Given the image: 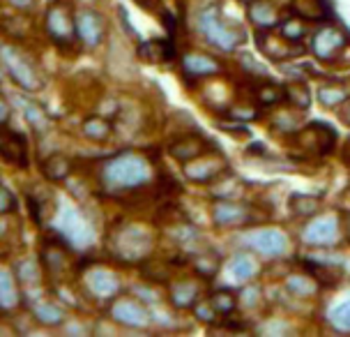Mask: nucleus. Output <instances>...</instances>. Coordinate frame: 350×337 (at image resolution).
Masks as SVG:
<instances>
[{"mask_svg": "<svg viewBox=\"0 0 350 337\" xmlns=\"http://www.w3.org/2000/svg\"><path fill=\"white\" fill-rule=\"evenodd\" d=\"M118 18H120V28H122V33H124V35L131 37V40H136V42H141V40H143L141 33L134 28V23H131V18H129V10L124 8L122 3L118 5Z\"/></svg>", "mask_w": 350, "mask_h": 337, "instance_id": "nucleus-39", "label": "nucleus"}, {"mask_svg": "<svg viewBox=\"0 0 350 337\" xmlns=\"http://www.w3.org/2000/svg\"><path fill=\"white\" fill-rule=\"evenodd\" d=\"M279 35L288 42H304L309 35V26L304 23V18H281V23L277 26Z\"/></svg>", "mask_w": 350, "mask_h": 337, "instance_id": "nucleus-35", "label": "nucleus"}, {"mask_svg": "<svg viewBox=\"0 0 350 337\" xmlns=\"http://www.w3.org/2000/svg\"><path fill=\"white\" fill-rule=\"evenodd\" d=\"M208 301L212 303V308L217 310L219 316H228L230 312L237 310V303H240V296H237L235 291L226 289V286H221V289H215L210 293Z\"/></svg>", "mask_w": 350, "mask_h": 337, "instance_id": "nucleus-31", "label": "nucleus"}, {"mask_svg": "<svg viewBox=\"0 0 350 337\" xmlns=\"http://www.w3.org/2000/svg\"><path fill=\"white\" fill-rule=\"evenodd\" d=\"M175 42L173 37H154V40H141L136 47V55L146 62H173L175 60Z\"/></svg>", "mask_w": 350, "mask_h": 337, "instance_id": "nucleus-17", "label": "nucleus"}, {"mask_svg": "<svg viewBox=\"0 0 350 337\" xmlns=\"http://www.w3.org/2000/svg\"><path fill=\"white\" fill-rule=\"evenodd\" d=\"M242 301H245L247 308H256L260 301V289L258 286H247L245 293H242Z\"/></svg>", "mask_w": 350, "mask_h": 337, "instance_id": "nucleus-43", "label": "nucleus"}, {"mask_svg": "<svg viewBox=\"0 0 350 337\" xmlns=\"http://www.w3.org/2000/svg\"><path fill=\"white\" fill-rule=\"evenodd\" d=\"M196 30L210 47H215L224 53H235L249 40L247 30L237 26L235 21L230 23L219 5H208V8L198 10Z\"/></svg>", "mask_w": 350, "mask_h": 337, "instance_id": "nucleus-2", "label": "nucleus"}, {"mask_svg": "<svg viewBox=\"0 0 350 337\" xmlns=\"http://www.w3.org/2000/svg\"><path fill=\"white\" fill-rule=\"evenodd\" d=\"M30 312H33V319L44 328H58L67 319L65 310L53 301H35L30 305Z\"/></svg>", "mask_w": 350, "mask_h": 337, "instance_id": "nucleus-22", "label": "nucleus"}, {"mask_svg": "<svg viewBox=\"0 0 350 337\" xmlns=\"http://www.w3.org/2000/svg\"><path fill=\"white\" fill-rule=\"evenodd\" d=\"M109 316L111 321H116L118 326L122 328H148L152 323V316H150L148 308L143 303H139L136 298H113L109 308Z\"/></svg>", "mask_w": 350, "mask_h": 337, "instance_id": "nucleus-9", "label": "nucleus"}, {"mask_svg": "<svg viewBox=\"0 0 350 337\" xmlns=\"http://www.w3.org/2000/svg\"><path fill=\"white\" fill-rule=\"evenodd\" d=\"M217 127L224 129V132H228V134H237V136L249 134L247 125H237V123H217Z\"/></svg>", "mask_w": 350, "mask_h": 337, "instance_id": "nucleus-44", "label": "nucleus"}, {"mask_svg": "<svg viewBox=\"0 0 350 337\" xmlns=\"http://www.w3.org/2000/svg\"><path fill=\"white\" fill-rule=\"evenodd\" d=\"M242 247L252 249L262 259H281L288 254L291 238L277 227H262V229H249L242 234Z\"/></svg>", "mask_w": 350, "mask_h": 337, "instance_id": "nucleus-5", "label": "nucleus"}, {"mask_svg": "<svg viewBox=\"0 0 350 337\" xmlns=\"http://www.w3.org/2000/svg\"><path fill=\"white\" fill-rule=\"evenodd\" d=\"M55 231L60 234V238L65 240L67 249H90L97 240V231L90 222L85 220L83 213L74 205H62L58 213V222H55Z\"/></svg>", "mask_w": 350, "mask_h": 337, "instance_id": "nucleus-3", "label": "nucleus"}, {"mask_svg": "<svg viewBox=\"0 0 350 337\" xmlns=\"http://www.w3.org/2000/svg\"><path fill=\"white\" fill-rule=\"evenodd\" d=\"M343 158L350 162V139L346 141V148H343Z\"/></svg>", "mask_w": 350, "mask_h": 337, "instance_id": "nucleus-49", "label": "nucleus"}, {"mask_svg": "<svg viewBox=\"0 0 350 337\" xmlns=\"http://www.w3.org/2000/svg\"><path fill=\"white\" fill-rule=\"evenodd\" d=\"M42 173H44V178H49L51 183H60V180L70 178L72 162H70V158H65V155L53 153L42 162Z\"/></svg>", "mask_w": 350, "mask_h": 337, "instance_id": "nucleus-29", "label": "nucleus"}, {"mask_svg": "<svg viewBox=\"0 0 350 337\" xmlns=\"http://www.w3.org/2000/svg\"><path fill=\"white\" fill-rule=\"evenodd\" d=\"M193 268H196V273L205 279L215 277L219 273V257L212 252H205V254H198L196 259H193Z\"/></svg>", "mask_w": 350, "mask_h": 337, "instance_id": "nucleus-37", "label": "nucleus"}, {"mask_svg": "<svg viewBox=\"0 0 350 337\" xmlns=\"http://www.w3.org/2000/svg\"><path fill=\"white\" fill-rule=\"evenodd\" d=\"M286 102H291L297 111H309L311 92L306 81H293V84L286 86Z\"/></svg>", "mask_w": 350, "mask_h": 337, "instance_id": "nucleus-33", "label": "nucleus"}, {"mask_svg": "<svg viewBox=\"0 0 350 337\" xmlns=\"http://www.w3.org/2000/svg\"><path fill=\"white\" fill-rule=\"evenodd\" d=\"M18 107L23 111V118H26V123L30 125V129L37 134H44L49 129V116L46 111H44L40 104L30 102V99H18Z\"/></svg>", "mask_w": 350, "mask_h": 337, "instance_id": "nucleus-30", "label": "nucleus"}, {"mask_svg": "<svg viewBox=\"0 0 350 337\" xmlns=\"http://www.w3.org/2000/svg\"><path fill=\"white\" fill-rule=\"evenodd\" d=\"M83 282H85V289L95 298H99V301H111V298H116L122 289L120 277H118L113 271H109V268H90V271L85 273Z\"/></svg>", "mask_w": 350, "mask_h": 337, "instance_id": "nucleus-14", "label": "nucleus"}, {"mask_svg": "<svg viewBox=\"0 0 350 337\" xmlns=\"http://www.w3.org/2000/svg\"><path fill=\"white\" fill-rule=\"evenodd\" d=\"M44 30L55 47H72L79 40L77 16H72V10L65 3H55L44 12Z\"/></svg>", "mask_w": 350, "mask_h": 337, "instance_id": "nucleus-7", "label": "nucleus"}, {"mask_svg": "<svg viewBox=\"0 0 350 337\" xmlns=\"http://www.w3.org/2000/svg\"><path fill=\"white\" fill-rule=\"evenodd\" d=\"M291 210L299 217H314L321 210V199L314 195H302V192H293L291 195Z\"/></svg>", "mask_w": 350, "mask_h": 337, "instance_id": "nucleus-32", "label": "nucleus"}, {"mask_svg": "<svg viewBox=\"0 0 350 337\" xmlns=\"http://www.w3.org/2000/svg\"><path fill=\"white\" fill-rule=\"evenodd\" d=\"M26 205H28V215L33 217V222L37 227H44V220H46V199H40L37 195V187L26 192Z\"/></svg>", "mask_w": 350, "mask_h": 337, "instance_id": "nucleus-36", "label": "nucleus"}, {"mask_svg": "<svg viewBox=\"0 0 350 337\" xmlns=\"http://www.w3.org/2000/svg\"><path fill=\"white\" fill-rule=\"evenodd\" d=\"M180 72H183V77L189 79V81H201V79L221 74L224 65L208 53L187 51V53H183V58H180Z\"/></svg>", "mask_w": 350, "mask_h": 337, "instance_id": "nucleus-13", "label": "nucleus"}, {"mask_svg": "<svg viewBox=\"0 0 350 337\" xmlns=\"http://www.w3.org/2000/svg\"><path fill=\"white\" fill-rule=\"evenodd\" d=\"M14 273L18 277V282L23 284H37L40 282V266L35 264V261H21V264L14 266Z\"/></svg>", "mask_w": 350, "mask_h": 337, "instance_id": "nucleus-38", "label": "nucleus"}, {"mask_svg": "<svg viewBox=\"0 0 350 337\" xmlns=\"http://www.w3.org/2000/svg\"><path fill=\"white\" fill-rule=\"evenodd\" d=\"M168 301L175 310H191L198 303V284L191 279H180L173 282L168 289Z\"/></svg>", "mask_w": 350, "mask_h": 337, "instance_id": "nucleus-24", "label": "nucleus"}, {"mask_svg": "<svg viewBox=\"0 0 350 337\" xmlns=\"http://www.w3.org/2000/svg\"><path fill=\"white\" fill-rule=\"evenodd\" d=\"M228 273L237 282H247L258 273V261H256L249 252H235L228 261Z\"/></svg>", "mask_w": 350, "mask_h": 337, "instance_id": "nucleus-27", "label": "nucleus"}, {"mask_svg": "<svg viewBox=\"0 0 350 337\" xmlns=\"http://www.w3.org/2000/svg\"><path fill=\"white\" fill-rule=\"evenodd\" d=\"M226 116L230 121H242V123H249L256 118V109L254 107H242V104H233V107H228Z\"/></svg>", "mask_w": 350, "mask_h": 337, "instance_id": "nucleus-41", "label": "nucleus"}, {"mask_svg": "<svg viewBox=\"0 0 350 337\" xmlns=\"http://www.w3.org/2000/svg\"><path fill=\"white\" fill-rule=\"evenodd\" d=\"M254 102L258 107H277L286 102V86H279L272 77H265L260 84L254 86Z\"/></svg>", "mask_w": 350, "mask_h": 337, "instance_id": "nucleus-23", "label": "nucleus"}, {"mask_svg": "<svg viewBox=\"0 0 350 337\" xmlns=\"http://www.w3.org/2000/svg\"><path fill=\"white\" fill-rule=\"evenodd\" d=\"M350 45V35L346 28H339L334 23H325L311 35L309 51L316 55L321 62H339L341 53L346 51Z\"/></svg>", "mask_w": 350, "mask_h": 337, "instance_id": "nucleus-6", "label": "nucleus"}, {"mask_svg": "<svg viewBox=\"0 0 350 337\" xmlns=\"http://www.w3.org/2000/svg\"><path fill=\"white\" fill-rule=\"evenodd\" d=\"M28 155H30V146H28L26 136H23L21 132H16V129L5 127V134H3V158L8 160L12 166L28 168V164H30Z\"/></svg>", "mask_w": 350, "mask_h": 337, "instance_id": "nucleus-16", "label": "nucleus"}, {"mask_svg": "<svg viewBox=\"0 0 350 337\" xmlns=\"http://www.w3.org/2000/svg\"><path fill=\"white\" fill-rule=\"evenodd\" d=\"M193 316H196L198 321H203V323H212V321H217V310L212 308V303L210 301H198L196 305H193Z\"/></svg>", "mask_w": 350, "mask_h": 337, "instance_id": "nucleus-40", "label": "nucleus"}, {"mask_svg": "<svg viewBox=\"0 0 350 337\" xmlns=\"http://www.w3.org/2000/svg\"><path fill=\"white\" fill-rule=\"evenodd\" d=\"M208 148H210V141L201 134H180L178 139H173L168 143V153L178 162H183V164L201 158V155L208 153Z\"/></svg>", "mask_w": 350, "mask_h": 337, "instance_id": "nucleus-15", "label": "nucleus"}, {"mask_svg": "<svg viewBox=\"0 0 350 337\" xmlns=\"http://www.w3.org/2000/svg\"><path fill=\"white\" fill-rule=\"evenodd\" d=\"M316 95H318V104H321L323 109H339L341 104L350 97V92H348L343 81L327 79L321 88H318Z\"/></svg>", "mask_w": 350, "mask_h": 337, "instance_id": "nucleus-25", "label": "nucleus"}, {"mask_svg": "<svg viewBox=\"0 0 350 337\" xmlns=\"http://www.w3.org/2000/svg\"><path fill=\"white\" fill-rule=\"evenodd\" d=\"M21 303V289H18V277L14 273V268L3 266L0 271V308L8 314Z\"/></svg>", "mask_w": 350, "mask_h": 337, "instance_id": "nucleus-21", "label": "nucleus"}, {"mask_svg": "<svg viewBox=\"0 0 350 337\" xmlns=\"http://www.w3.org/2000/svg\"><path fill=\"white\" fill-rule=\"evenodd\" d=\"M226 168H228V164H226V160H224L221 155L205 153V155H201V158L187 162V164H185V176H187V180H191V183L205 185V183L217 180L224 171H226Z\"/></svg>", "mask_w": 350, "mask_h": 337, "instance_id": "nucleus-12", "label": "nucleus"}, {"mask_svg": "<svg viewBox=\"0 0 350 337\" xmlns=\"http://www.w3.org/2000/svg\"><path fill=\"white\" fill-rule=\"evenodd\" d=\"M81 134H83V139L92 143H104L113 134V127H111V123L102 116H88L85 121L81 123Z\"/></svg>", "mask_w": 350, "mask_h": 337, "instance_id": "nucleus-28", "label": "nucleus"}, {"mask_svg": "<svg viewBox=\"0 0 350 337\" xmlns=\"http://www.w3.org/2000/svg\"><path fill=\"white\" fill-rule=\"evenodd\" d=\"M77 35L81 47L88 51H95L97 47H102L106 37V18L92 8H81L77 14Z\"/></svg>", "mask_w": 350, "mask_h": 337, "instance_id": "nucleus-10", "label": "nucleus"}, {"mask_svg": "<svg viewBox=\"0 0 350 337\" xmlns=\"http://www.w3.org/2000/svg\"><path fill=\"white\" fill-rule=\"evenodd\" d=\"M3 67L5 74L23 92H37L44 88V81L40 72L35 70V65L30 62V58L18 47L10 45V42H3Z\"/></svg>", "mask_w": 350, "mask_h": 337, "instance_id": "nucleus-4", "label": "nucleus"}, {"mask_svg": "<svg viewBox=\"0 0 350 337\" xmlns=\"http://www.w3.org/2000/svg\"><path fill=\"white\" fill-rule=\"evenodd\" d=\"M339 121L346 125V127H350V97L339 107Z\"/></svg>", "mask_w": 350, "mask_h": 337, "instance_id": "nucleus-47", "label": "nucleus"}, {"mask_svg": "<svg viewBox=\"0 0 350 337\" xmlns=\"http://www.w3.org/2000/svg\"><path fill=\"white\" fill-rule=\"evenodd\" d=\"M247 16L256 30H274L284 18L272 0H252L247 8Z\"/></svg>", "mask_w": 350, "mask_h": 337, "instance_id": "nucleus-18", "label": "nucleus"}, {"mask_svg": "<svg viewBox=\"0 0 350 337\" xmlns=\"http://www.w3.org/2000/svg\"><path fill=\"white\" fill-rule=\"evenodd\" d=\"M0 195H3V201H0V213H3V215L16 213L18 203H16L14 192H12L10 187H8V183H3V190H0Z\"/></svg>", "mask_w": 350, "mask_h": 337, "instance_id": "nucleus-42", "label": "nucleus"}, {"mask_svg": "<svg viewBox=\"0 0 350 337\" xmlns=\"http://www.w3.org/2000/svg\"><path fill=\"white\" fill-rule=\"evenodd\" d=\"M8 5L18 12H30L37 5V0H8Z\"/></svg>", "mask_w": 350, "mask_h": 337, "instance_id": "nucleus-46", "label": "nucleus"}, {"mask_svg": "<svg viewBox=\"0 0 350 337\" xmlns=\"http://www.w3.org/2000/svg\"><path fill=\"white\" fill-rule=\"evenodd\" d=\"M134 247L139 249L141 259L146 257L148 249L152 247V240H150V236L143 229H139V227L124 229L122 234H120V240H118V249H120V257L124 261H134V252H131Z\"/></svg>", "mask_w": 350, "mask_h": 337, "instance_id": "nucleus-20", "label": "nucleus"}, {"mask_svg": "<svg viewBox=\"0 0 350 337\" xmlns=\"http://www.w3.org/2000/svg\"><path fill=\"white\" fill-rule=\"evenodd\" d=\"M302 245L314 247V249H332L336 247V242L341 238V224L339 217L334 213H325L318 215L314 220L306 222V227L302 229Z\"/></svg>", "mask_w": 350, "mask_h": 337, "instance_id": "nucleus-8", "label": "nucleus"}, {"mask_svg": "<svg viewBox=\"0 0 350 337\" xmlns=\"http://www.w3.org/2000/svg\"><path fill=\"white\" fill-rule=\"evenodd\" d=\"M210 220L215 229H242L252 222V213L230 199H217L210 205Z\"/></svg>", "mask_w": 350, "mask_h": 337, "instance_id": "nucleus-11", "label": "nucleus"}, {"mask_svg": "<svg viewBox=\"0 0 350 337\" xmlns=\"http://www.w3.org/2000/svg\"><path fill=\"white\" fill-rule=\"evenodd\" d=\"M97 178L99 185L109 195H124V192H134L139 187H146L152 180V166L146 160V155L122 151L106 158L99 164Z\"/></svg>", "mask_w": 350, "mask_h": 337, "instance_id": "nucleus-1", "label": "nucleus"}, {"mask_svg": "<svg viewBox=\"0 0 350 337\" xmlns=\"http://www.w3.org/2000/svg\"><path fill=\"white\" fill-rule=\"evenodd\" d=\"M284 289L295 298H314L321 291V284L314 275H299V273H293L284 279Z\"/></svg>", "mask_w": 350, "mask_h": 337, "instance_id": "nucleus-26", "label": "nucleus"}, {"mask_svg": "<svg viewBox=\"0 0 350 337\" xmlns=\"http://www.w3.org/2000/svg\"><path fill=\"white\" fill-rule=\"evenodd\" d=\"M327 323L336 330V333H350V298L329 308Z\"/></svg>", "mask_w": 350, "mask_h": 337, "instance_id": "nucleus-34", "label": "nucleus"}, {"mask_svg": "<svg viewBox=\"0 0 350 337\" xmlns=\"http://www.w3.org/2000/svg\"><path fill=\"white\" fill-rule=\"evenodd\" d=\"M247 153H249V155H254V158H272L270 151L265 148V143H260V141L249 143V146H247Z\"/></svg>", "mask_w": 350, "mask_h": 337, "instance_id": "nucleus-45", "label": "nucleus"}, {"mask_svg": "<svg viewBox=\"0 0 350 337\" xmlns=\"http://www.w3.org/2000/svg\"><path fill=\"white\" fill-rule=\"evenodd\" d=\"M291 12L299 18H304L306 23H318L327 21L334 16L332 0H293Z\"/></svg>", "mask_w": 350, "mask_h": 337, "instance_id": "nucleus-19", "label": "nucleus"}, {"mask_svg": "<svg viewBox=\"0 0 350 337\" xmlns=\"http://www.w3.org/2000/svg\"><path fill=\"white\" fill-rule=\"evenodd\" d=\"M10 123V107H8V99H3V125L8 127Z\"/></svg>", "mask_w": 350, "mask_h": 337, "instance_id": "nucleus-48", "label": "nucleus"}]
</instances>
